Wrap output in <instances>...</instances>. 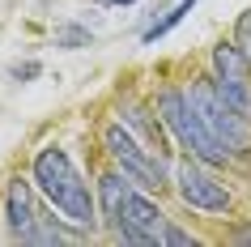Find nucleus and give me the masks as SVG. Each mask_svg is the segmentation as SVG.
<instances>
[{
  "mask_svg": "<svg viewBox=\"0 0 251 247\" xmlns=\"http://www.w3.org/2000/svg\"><path fill=\"white\" fill-rule=\"evenodd\" d=\"M30 175H34V183H39V192L47 196V200L73 221V226L94 230V221H98V205H94V196H90V183L81 179V170L73 166V158H68L60 145L39 149Z\"/></svg>",
  "mask_w": 251,
  "mask_h": 247,
  "instance_id": "f257e3e1",
  "label": "nucleus"
},
{
  "mask_svg": "<svg viewBox=\"0 0 251 247\" xmlns=\"http://www.w3.org/2000/svg\"><path fill=\"white\" fill-rule=\"evenodd\" d=\"M98 196H102L106 226H111L115 239H124V243H162V234H166V213H162L149 196L132 192L128 179L102 175V179H98Z\"/></svg>",
  "mask_w": 251,
  "mask_h": 247,
  "instance_id": "f03ea898",
  "label": "nucleus"
},
{
  "mask_svg": "<svg viewBox=\"0 0 251 247\" xmlns=\"http://www.w3.org/2000/svg\"><path fill=\"white\" fill-rule=\"evenodd\" d=\"M158 115H162V124H166V132H171L192 158L209 162V166H222L226 158H230V149L204 128V119H200V111L192 107L187 90H162L158 94Z\"/></svg>",
  "mask_w": 251,
  "mask_h": 247,
  "instance_id": "7ed1b4c3",
  "label": "nucleus"
},
{
  "mask_svg": "<svg viewBox=\"0 0 251 247\" xmlns=\"http://www.w3.org/2000/svg\"><path fill=\"white\" fill-rule=\"evenodd\" d=\"M187 98H192V107L200 111V119H204V128L217 137V141L230 149V158L243 154V149H251V119L243 115V111H234V107L226 103V94L213 85V81H192V90H187Z\"/></svg>",
  "mask_w": 251,
  "mask_h": 247,
  "instance_id": "20e7f679",
  "label": "nucleus"
},
{
  "mask_svg": "<svg viewBox=\"0 0 251 247\" xmlns=\"http://www.w3.org/2000/svg\"><path fill=\"white\" fill-rule=\"evenodd\" d=\"M102 149L124 166V175H128L136 188H162V183H166V158L153 154V149H145V145L128 132V124H106L102 128Z\"/></svg>",
  "mask_w": 251,
  "mask_h": 247,
  "instance_id": "39448f33",
  "label": "nucleus"
},
{
  "mask_svg": "<svg viewBox=\"0 0 251 247\" xmlns=\"http://www.w3.org/2000/svg\"><path fill=\"white\" fill-rule=\"evenodd\" d=\"M213 85L226 94V103L251 119V60L238 43H217L213 47Z\"/></svg>",
  "mask_w": 251,
  "mask_h": 247,
  "instance_id": "423d86ee",
  "label": "nucleus"
},
{
  "mask_svg": "<svg viewBox=\"0 0 251 247\" xmlns=\"http://www.w3.org/2000/svg\"><path fill=\"white\" fill-rule=\"evenodd\" d=\"M175 188L183 196V205L200 209V213H230V205H234L226 183H217L209 162H200V158H187L183 166L175 170Z\"/></svg>",
  "mask_w": 251,
  "mask_h": 247,
  "instance_id": "0eeeda50",
  "label": "nucleus"
},
{
  "mask_svg": "<svg viewBox=\"0 0 251 247\" xmlns=\"http://www.w3.org/2000/svg\"><path fill=\"white\" fill-rule=\"evenodd\" d=\"M4 218H9V230L17 239H34V226H39V209H34V192H30L26 179L9 183V196H4Z\"/></svg>",
  "mask_w": 251,
  "mask_h": 247,
  "instance_id": "6e6552de",
  "label": "nucleus"
},
{
  "mask_svg": "<svg viewBox=\"0 0 251 247\" xmlns=\"http://www.w3.org/2000/svg\"><path fill=\"white\" fill-rule=\"evenodd\" d=\"M119 124L136 128V132H141V137L149 141V149H153V154H162V158H166V124H162V115L153 119V115L145 111V107L128 103V107H119Z\"/></svg>",
  "mask_w": 251,
  "mask_h": 247,
  "instance_id": "1a4fd4ad",
  "label": "nucleus"
},
{
  "mask_svg": "<svg viewBox=\"0 0 251 247\" xmlns=\"http://www.w3.org/2000/svg\"><path fill=\"white\" fill-rule=\"evenodd\" d=\"M192 9H196V0H183V4H175V9H171L166 17H162V22H153V26L145 30V43H158L162 34H171V30L179 26V22H183V17L192 13Z\"/></svg>",
  "mask_w": 251,
  "mask_h": 247,
  "instance_id": "9d476101",
  "label": "nucleus"
},
{
  "mask_svg": "<svg viewBox=\"0 0 251 247\" xmlns=\"http://www.w3.org/2000/svg\"><path fill=\"white\" fill-rule=\"evenodd\" d=\"M234 43L247 52V60H251V9L243 17H238V26H234Z\"/></svg>",
  "mask_w": 251,
  "mask_h": 247,
  "instance_id": "9b49d317",
  "label": "nucleus"
},
{
  "mask_svg": "<svg viewBox=\"0 0 251 247\" xmlns=\"http://www.w3.org/2000/svg\"><path fill=\"white\" fill-rule=\"evenodd\" d=\"M162 243H192V247H196V239H192V234H187V230H175V226H166V234H162Z\"/></svg>",
  "mask_w": 251,
  "mask_h": 247,
  "instance_id": "f8f14e48",
  "label": "nucleus"
},
{
  "mask_svg": "<svg viewBox=\"0 0 251 247\" xmlns=\"http://www.w3.org/2000/svg\"><path fill=\"white\" fill-rule=\"evenodd\" d=\"M64 47H81V43H90V34H85V30H64Z\"/></svg>",
  "mask_w": 251,
  "mask_h": 247,
  "instance_id": "ddd939ff",
  "label": "nucleus"
},
{
  "mask_svg": "<svg viewBox=\"0 0 251 247\" xmlns=\"http://www.w3.org/2000/svg\"><path fill=\"white\" fill-rule=\"evenodd\" d=\"M13 77H17V81H22V77H39V64H17Z\"/></svg>",
  "mask_w": 251,
  "mask_h": 247,
  "instance_id": "4468645a",
  "label": "nucleus"
},
{
  "mask_svg": "<svg viewBox=\"0 0 251 247\" xmlns=\"http://www.w3.org/2000/svg\"><path fill=\"white\" fill-rule=\"evenodd\" d=\"M115 4H132V0H115Z\"/></svg>",
  "mask_w": 251,
  "mask_h": 247,
  "instance_id": "2eb2a0df",
  "label": "nucleus"
}]
</instances>
